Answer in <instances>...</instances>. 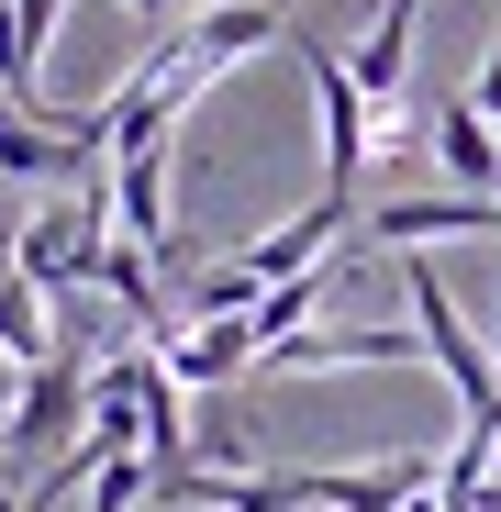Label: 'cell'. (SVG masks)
<instances>
[{"label":"cell","mask_w":501,"mask_h":512,"mask_svg":"<svg viewBox=\"0 0 501 512\" xmlns=\"http://www.w3.org/2000/svg\"><path fill=\"white\" fill-rule=\"evenodd\" d=\"M0 201H12V190H0Z\"/></svg>","instance_id":"10"},{"label":"cell","mask_w":501,"mask_h":512,"mask_svg":"<svg viewBox=\"0 0 501 512\" xmlns=\"http://www.w3.org/2000/svg\"><path fill=\"white\" fill-rule=\"evenodd\" d=\"M268 45H290V0H212V12H190V56L212 78L245 67V56H268Z\"/></svg>","instance_id":"5"},{"label":"cell","mask_w":501,"mask_h":512,"mask_svg":"<svg viewBox=\"0 0 501 512\" xmlns=\"http://www.w3.org/2000/svg\"><path fill=\"white\" fill-rule=\"evenodd\" d=\"M0 501H23V490H12V457H0Z\"/></svg>","instance_id":"9"},{"label":"cell","mask_w":501,"mask_h":512,"mask_svg":"<svg viewBox=\"0 0 501 512\" xmlns=\"http://www.w3.org/2000/svg\"><path fill=\"white\" fill-rule=\"evenodd\" d=\"M56 346H67V334H56V301H45L23 268H0V357L34 379V368H56Z\"/></svg>","instance_id":"6"},{"label":"cell","mask_w":501,"mask_h":512,"mask_svg":"<svg viewBox=\"0 0 501 512\" xmlns=\"http://www.w3.org/2000/svg\"><path fill=\"white\" fill-rule=\"evenodd\" d=\"M101 256H112V179L34 201V212H23V234H12V268H23L45 301H78V290H101Z\"/></svg>","instance_id":"1"},{"label":"cell","mask_w":501,"mask_h":512,"mask_svg":"<svg viewBox=\"0 0 501 512\" xmlns=\"http://www.w3.org/2000/svg\"><path fill=\"white\" fill-rule=\"evenodd\" d=\"M468 101H479V123L501 134V34H490V56H479V78H468Z\"/></svg>","instance_id":"7"},{"label":"cell","mask_w":501,"mask_h":512,"mask_svg":"<svg viewBox=\"0 0 501 512\" xmlns=\"http://www.w3.org/2000/svg\"><path fill=\"white\" fill-rule=\"evenodd\" d=\"M435 234H501V212L490 201H457V190H424V201H368V245L379 256H424Z\"/></svg>","instance_id":"4"},{"label":"cell","mask_w":501,"mask_h":512,"mask_svg":"<svg viewBox=\"0 0 501 512\" xmlns=\"http://www.w3.org/2000/svg\"><path fill=\"white\" fill-rule=\"evenodd\" d=\"M134 23H179V12H212V0H123Z\"/></svg>","instance_id":"8"},{"label":"cell","mask_w":501,"mask_h":512,"mask_svg":"<svg viewBox=\"0 0 501 512\" xmlns=\"http://www.w3.org/2000/svg\"><path fill=\"white\" fill-rule=\"evenodd\" d=\"M290 56H301L312 123H323V190L357 201V190H368V156H379V112H368V90L346 78V56H334L323 34H290Z\"/></svg>","instance_id":"2"},{"label":"cell","mask_w":501,"mask_h":512,"mask_svg":"<svg viewBox=\"0 0 501 512\" xmlns=\"http://www.w3.org/2000/svg\"><path fill=\"white\" fill-rule=\"evenodd\" d=\"M424 156L446 167V190H457V201H490V212H501V134L479 123V101H468V90H446V101H435Z\"/></svg>","instance_id":"3"}]
</instances>
